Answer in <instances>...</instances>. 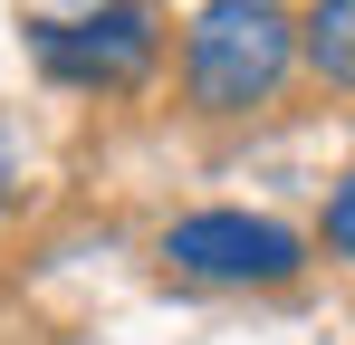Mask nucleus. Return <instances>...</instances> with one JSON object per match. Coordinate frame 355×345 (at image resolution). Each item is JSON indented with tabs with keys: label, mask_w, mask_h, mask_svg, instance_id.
<instances>
[{
	"label": "nucleus",
	"mask_w": 355,
	"mask_h": 345,
	"mask_svg": "<svg viewBox=\"0 0 355 345\" xmlns=\"http://www.w3.org/2000/svg\"><path fill=\"white\" fill-rule=\"evenodd\" d=\"M297 67L288 0H202L182 29V96L192 115H259Z\"/></svg>",
	"instance_id": "f257e3e1"
},
{
	"label": "nucleus",
	"mask_w": 355,
	"mask_h": 345,
	"mask_svg": "<svg viewBox=\"0 0 355 345\" xmlns=\"http://www.w3.org/2000/svg\"><path fill=\"white\" fill-rule=\"evenodd\" d=\"M29 57L39 77L87 87V96H135L154 67H164V19L154 0H96L77 19H29Z\"/></svg>",
	"instance_id": "f03ea898"
},
{
	"label": "nucleus",
	"mask_w": 355,
	"mask_h": 345,
	"mask_svg": "<svg viewBox=\"0 0 355 345\" xmlns=\"http://www.w3.org/2000/svg\"><path fill=\"white\" fill-rule=\"evenodd\" d=\"M164 269L192 288H288L307 269V240L269 211H182L164 230Z\"/></svg>",
	"instance_id": "7ed1b4c3"
},
{
	"label": "nucleus",
	"mask_w": 355,
	"mask_h": 345,
	"mask_svg": "<svg viewBox=\"0 0 355 345\" xmlns=\"http://www.w3.org/2000/svg\"><path fill=\"white\" fill-rule=\"evenodd\" d=\"M297 57H307L327 87L355 96V0H307V10H297Z\"/></svg>",
	"instance_id": "20e7f679"
},
{
	"label": "nucleus",
	"mask_w": 355,
	"mask_h": 345,
	"mask_svg": "<svg viewBox=\"0 0 355 345\" xmlns=\"http://www.w3.org/2000/svg\"><path fill=\"white\" fill-rule=\"evenodd\" d=\"M317 230H327V249H336V259L355 269V172L336 182V192H327V221H317Z\"/></svg>",
	"instance_id": "39448f33"
},
{
	"label": "nucleus",
	"mask_w": 355,
	"mask_h": 345,
	"mask_svg": "<svg viewBox=\"0 0 355 345\" xmlns=\"http://www.w3.org/2000/svg\"><path fill=\"white\" fill-rule=\"evenodd\" d=\"M19 192V144H10V125H0V202Z\"/></svg>",
	"instance_id": "423d86ee"
}]
</instances>
